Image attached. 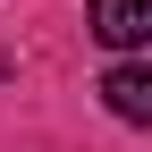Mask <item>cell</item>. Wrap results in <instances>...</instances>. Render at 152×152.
Returning a JSON list of instances; mask_svg holds the SVG:
<instances>
[{"mask_svg": "<svg viewBox=\"0 0 152 152\" xmlns=\"http://www.w3.org/2000/svg\"><path fill=\"white\" fill-rule=\"evenodd\" d=\"M102 102L118 110V118H135V127H144V118H152V68H135V59L110 68V76H102Z\"/></svg>", "mask_w": 152, "mask_h": 152, "instance_id": "7a4b0ae2", "label": "cell"}, {"mask_svg": "<svg viewBox=\"0 0 152 152\" xmlns=\"http://www.w3.org/2000/svg\"><path fill=\"white\" fill-rule=\"evenodd\" d=\"M93 34H102L110 51H135L152 34V0H93Z\"/></svg>", "mask_w": 152, "mask_h": 152, "instance_id": "6da1fadb", "label": "cell"}]
</instances>
